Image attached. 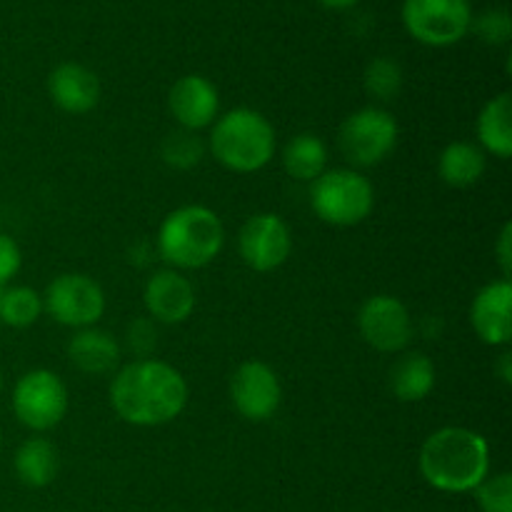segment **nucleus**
Returning a JSON list of instances; mask_svg holds the SVG:
<instances>
[{
	"label": "nucleus",
	"mask_w": 512,
	"mask_h": 512,
	"mask_svg": "<svg viewBox=\"0 0 512 512\" xmlns=\"http://www.w3.org/2000/svg\"><path fill=\"white\" fill-rule=\"evenodd\" d=\"M498 370H500V378H503V383H512V355L510 353H503L498 360Z\"/></svg>",
	"instance_id": "nucleus-31"
},
{
	"label": "nucleus",
	"mask_w": 512,
	"mask_h": 512,
	"mask_svg": "<svg viewBox=\"0 0 512 512\" xmlns=\"http://www.w3.org/2000/svg\"><path fill=\"white\" fill-rule=\"evenodd\" d=\"M478 138L495 158L512 155V95L500 93L483 105L478 115Z\"/></svg>",
	"instance_id": "nucleus-21"
},
{
	"label": "nucleus",
	"mask_w": 512,
	"mask_h": 512,
	"mask_svg": "<svg viewBox=\"0 0 512 512\" xmlns=\"http://www.w3.org/2000/svg\"><path fill=\"white\" fill-rule=\"evenodd\" d=\"M320 3L325 5V8H333V10H348L353 8L358 0H320Z\"/></svg>",
	"instance_id": "nucleus-32"
},
{
	"label": "nucleus",
	"mask_w": 512,
	"mask_h": 512,
	"mask_svg": "<svg viewBox=\"0 0 512 512\" xmlns=\"http://www.w3.org/2000/svg\"><path fill=\"white\" fill-rule=\"evenodd\" d=\"M13 413L33 433L60 425L68 413V388L53 370L35 368L20 375L13 388Z\"/></svg>",
	"instance_id": "nucleus-7"
},
{
	"label": "nucleus",
	"mask_w": 512,
	"mask_h": 512,
	"mask_svg": "<svg viewBox=\"0 0 512 512\" xmlns=\"http://www.w3.org/2000/svg\"><path fill=\"white\" fill-rule=\"evenodd\" d=\"M168 110L180 128L198 133L218 120V88L203 75H183L170 88Z\"/></svg>",
	"instance_id": "nucleus-15"
},
{
	"label": "nucleus",
	"mask_w": 512,
	"mask_h": 512,
	"mask_svg": "<svg viewBox=\"0 0 512 512\" xmlns=\"http://www.w3.org/2000/svg\"><path fill=\"white\" fill-rule=\"evenodd\" d=\"M495 255H498L503 278L510 280V273H512V225L510 223H505L503 230H500L498 245H495Z\"/></svg>",
	"instance_id": "nucleus-30"
},
{
	"label": "nucleus",
	"mask_w": 512,
	"mask_h": 512,
	"mask_svg": "<svg viewBox=\"0 0 512 512\" xmlns=\"http://www.w3.org/2000/svg\"><path fill=\"white\" fill-rule=\"evenodd\" d=\"M210 153L233 173H258L275 155V128L253 108H235L220 115L210 130Z\"/></svg>",
	"instance_id": "nucleus-4"
},
{
	"label": "nucleus",
	"mask_w": 512,
	"mask_h": 512,
	"mask_svg": "<svg viewBox=\"0 0 512 512\" xmlns=\"http://www.w3.org/2000/svg\"><path fill=\"white\" fill-rule=\"evenodd\" d=\"M483 512H512V475L495 473L488 475L473 490Z\"/></svg>",
	"instance_id": "nucleus-26"
},
{
	"label": "nucleus",
	"mask_w": 512,
	"mask_h": 512,
	"mask_svg": "<svg viewBox=\"0 0 512 512\" xmlns=\"http://www.w3.org/2000/svg\"><path fill=\"white\" fill-rule=\"evenodd\" d=\"M20 265H23V255H20L18 243L10 235L0 233V288H5L18 275Z\"/></svg>",
	"instance_id": "nucleus-29"
},
{
	"label": "nucleus",
	"mask_w": 512,
	"mask_h": 512,
	"mask_svg": "<svg viewBox=\"0 0 512 512\" xmlns=\"http://www.w3.org/2000/svg\"><path fill=\"white\" fill-rule=\"evenodd\" d=\"M43 315V295L28 285L3 288L0 295V323L10 328H30Z\"/></svg>",
	"instance_id": "nucleus-23"
},
{
	"label": "nucleus",
	"mask_w": 512,
	"mask_h": 512,
	"mask_svg": "<svg viewBox=\"0 0 512 512\" xmlns=\"http://www.w3.org/2000/svg\"><path fill=\"white\" fill-rule=\"evenodd\" d=\"M470 30H475L483 43L505 45L512 35V20L508 10L493 8V10H485V13L478 15V18H473Z\"/></svg>",
	"instance_id": "nucleus-27"
},
{
	"label": "nucleus",
	"mask_w": 512,
	"mask_h": 512,
	"mask_svg": "<svg viewBox=\"0 0 512 512\" xmlns=\"http://www.w3.org/2000/svg\"><path fill=\"white\" fill-rule=\"evenodd\" d=\"M160 158L175 170H190L205 158V143L193 130H173L160 143Z\"/></svg>",
	"instance_id": "nucleus-25"
},
{
	"label": "nucleus",
	"mask_w": 512,
	"mask_h": 512,
	"mask_svg": "<svg viewBox=\"0 0 512 512\" xmlns=\"http://www.w3.org/2000/svg\"><path fill=\"white\" fill-rule=\"evenodd\" d=\"M0 295H3V288H0Z\"/></svg>",
	"instance_id": "nucleus-35"
},
{
	"label": "nucleus",
	"mask_w": 512,
	"mask_h": 512,
	"mask_svg": "<svg viewBox=\"0 0 512 512\" xmlns=\"http://www.w3.org/2000/svg\"><path fill=\"white\" fill-rule=\"evenodd\" d=\"M310 205L323 223L333 228H353L373 213V183L353 168L325 170L310 183Z\"/></svg>",
	"instance_id": "nucleus-5"
},
{
	"label": "nucleus",
	"mask_w": 512,
	"mask_h": 512,
	"mask_svg": "<svg viewBox=\"0 0 512 512\" xmlns=\"http://www.w3.org/2000/svg\"><path fill=\"white\" fill-rule=\"evenodd\" d=\"M420 475L440 493H473L490 475V445L460 425L435 430L420 448Z\"/></svg>",
	"instance_id": "nucleus-2"
},
{
	"label": "nucleus",
	"mask_w": 512,
	"mask_h": 512,
	"mask_svg": "<svg viewBox=\"0 0 512 512\" xmlns=\"http://www.w3.org/2000/svg\"><path fill=\"white\" fill-rule=\"evenodd\" d=\"M398 123L393 115L383 108L355 110L340 125V150L345 158L360 168H373L380 165L398 145Z\"/></svg>",
	"instance_id": "nucleus-8"
},
{
	"label": "nucleus",
	"mask_w": 512,
	"mask_h": 512,
	"mask_svg": "<svg viewBox=\"0 0 512 512\" xmlns=\"http://www.w3.org/2000/svg\"><path fill=\"white\" fill-rule=\"evenodd\" d=\"M485 168H488L485 150L465 140L445 145L438 158V175L450 188H470L483 178Z\"/></svg>",
	"instance_id": "nucleus-20"
},
{
	"label": "nucleus",
	"mask_w": 512,
	"mask_h": 512,
	"mask_svg": "<svg viewBox=\"0 0 512 512\" xmlns=\"http://www.w3.org/2000/svg\"><path fill=\"white\" fill-rule=\"evenodd\" d=\"M110 405L123 423L160 428L185 410L188 383L178 368L163 360H133L113 375Z\"/></svg>",
	"instance_id": "nucleus-1"
},
{
	"label": "nucleus",
	"mask_w": 512,
	"mask_h": 512,
	"mask_svg": "<svg viewBox=\"0 0 512 512\" xmlns=\"http://www.w3.org/2000/svg\"><path fill=\"white\" fill-rule=\"evenodd\" d=\"M0 393H3V375H0Z\"/></svg>",
	"instance_id": "nucleus-33"
},
{
	"label": "nucleus",
	"mask_w": 512,
	"mask_h": 512,
	"mask_svg": "<svg viewBox=\"0 0 512 512\" xmlns=\"http://www.w3.org/2000/svg\"><path fill=\"white\" fill-rule=\"evenodd\" d=\"M233 408L250 423H265L283 403V385L278 373L263 360H248L230 375Z\"/></svg>",
	"instance_id": "nucleus-11"
},
{
	"label": "nucleus",
	"mask_w": 512,
	"mask_h": 512,
	"mask_svg": "<svg viewBox=\"0 0 512 512\" xmlns=\"http://www.w3.org/2000/svg\"><path fill=\"white\" fill-rule=\"evenodd\" d=\"M470 325L485 345H510L512 340V285L500 278L478 290L470 305Z\"/></svg>",
	"instance_id": "nucleus-14"
},
{
	"label": "nucleus",
	"mask_w": 512,
	"mask_h": 512,
	"mask_svg": "<svg viewBox=\"0 0 512 512\" xmlns=\"http://www.w3.org/2000/svg\"><path fill=\"white\" fill-rule=\"evenodd\" d=\"M223 245V223H220L218 213L205 205H180L160 223V258L173 270L205 268L218 258Z\"/></svg>",
	"instance_id": "nucleus-3"
},
{
	"label": "nucleus",
	"mask_w": 512,
	"mask_h": 512,
	"mask_svg": "<svg viewBox=\"0 0 512 512\" xmlns=\"http://www.w3.org/2000/svg\"><path fill=\"white\" fill-rule=\"evenodd\" d=\"M58 448L50 443L48 438H28L18 450H15V458H13V468L15 475L23 485L28 488H45L55 480L58 475Z\"/></svg>",
	"instance_id": "nucleus-19"
},
{
	"label": "nucleus",
	"mask_w": 512,
	"mask_h": 512,
	"mask_svg": "<svg viewBox=\"0 0 512 512\" xmlns=\"http://www.w3.org/2000/svg\"><path fill=\"white\" fill-rule=\"evenodd\" d=\"M358 330L378 353H403L413 338V318L403 300L373 295L358 310Z\"/></svg>",
	"instance_id": "nucleus-12"
},
{
	"label": "nucleus",
	"mask_w": 512,
	"mask_h": 512,
	"mask_svg": "<svg viewBox=\"0 0 512 512\" xmlns=\"http://www.w3.org/2000/svg\"><path fill=\"white\" fill-rule=\"evenodd\" d=\"M158 343V330H155V320L138 318L130 323L128 328V348L138 355V360L150 358Z\"/></svg>",
	"instance_id": "nucleus-28"
},
{
	"label": "nucleus",
	"mask_w": 512,
	"mask_h": 512,
	"mask_svg": "<svg viewBox=\"0 0 512 512\" xmlns=\"http://www.w3.org/2000/svg\"><path fill=\"white\" fill-rule=\"evenodd\" d=\"M388 385L400 403H420L435 388V365L420 350H408L393 363Z\"/></svg>",
	"instance_id": "nucleus-18"
},
{
	"label": "nucleus",
	"mask_w": 512,
	"mask_h": 512,
	"mask_svg": "<svg viewBox=\"0 0 512 512\" xmlns=\"http://www.w3.org/2000/svg\"><path fill=\"white\" fill-rule=\"evenodd\" d=\"M363 85L370 98L388 103V100L398 98L400 90H403V68H400L398 60L380 55V58L370 60L368 68H365Z\"/></svg>",
	"instance_id": "nucleus-24"
},
{
	"label": "nucleus",
	"mask_w": 512,
	"mask_h": 512,
	"mask_svg": "<svg viewBox=\"0 0 512 512\" xmlns=\"http://www.w3.org/2000/svg\"><path fill=\"white\" fill-rule=\"evenodd\" d=\"M293 250L288 223L275 213H258L243 223L238 233V253L255 273H273Z\"/></svg>",
	"instance_id": "nucleus-10"
},
{
	"label": "nucleus",
	"mask_w": 512,
	"mask_h": 512,
	"mask_svg": "<svg viewBox=\"0 0 512 512\" xmlns=\"http://www.w3.org/2000/svg\"><path fill=\"white\" fill-rule=\"evenodd\" d=\"M325 165H328V148L318 135L300 133L285 145L283 168L290 178L300 180V183H313L328 170Z\"/></svg>",
	"instance_id": "nucleus-22"
},
{
	"label": "nucleus",
	"mask_w": 512,
	"mask_h": 512,
	"mask_svg": "<svg viewBox=\"0 0 512 512\" xmlns=\"http://www.w3.org/2000/svg\"><path fill=\"white\" fill-rule=\"evenodd\" d=\"M0 445H3V430H0Z\"/></svg>",
	"instance_id": "nucleus-34"
},
{
	"label": "nucleus",
	"mask_w": 512,
	"mask_h": 512,
	"mask_svg": "<svg viewBox=\"0 0 512 512\" xmlns=\"http://www.w3.org/2000/svg\"><path fill=\"white\" fill-rule=\"evenodd\" d=\"M143 303L155 323L180 325L193 315L195 288L180 270H158L145 283Z\"/></svg>",
	"instance_id": "nucleus-13"
},
{
	"label": "nucleus",
	"mask_w": 512,
	"mask_h": 512,
	"mask_svg": "<svg viewBox=\"0 0 512 512\" xmlns=\"http://www.w3.org/2000/svg\"><path fill=\"white\" fill-rule=\"evenodd\" d=\"M43 313L65 328H93L105 313V293L90 275L63 273L45 288Z\"/></svg>",
	"instance_id": "nucleus-9"
},
{
	"label": "nucleus",
	"mask_w": 512,
	"mask_h": 512,
	"mask_svg": "<svg viewBox=\"0 0 512 512\" xmlns=\"http://www.w3.org/2000/svg\"><path fill=\"white\" fill-rule=\"evenodd\" d=\"M48 95L63 113L85 115L98 105L100 80L80 63H60L48 75Z\"/></svg>",
	"instance_id": "nucleus-16"
},
{
	"label": "nucleus",
	"mask_w": 512,
	"mask_h": 512,
	"mask_svg": "<svg viewBox=\"0 0 512 512\" xmlns=\"http://www.w3.org/2000/svg\"><path fill=\"white\" fill-rule=\"evenodd\" d=\"M403 25L418 43L448 48L470 33L473 8L468 0H405Z\"/></svg>",
	"instance_id": "nucleus-6"
},
{
	"label": "nucleus",
	"mask_w": 512,
	"mask_h": 512,
	"mask_svg": "<svg viewBox=\"0 0 512 512\" xmlns=\"http://www.w3.org/2000/svg\"><path fill=\"white\" fill-rule=\"evenodd\" d=\"M68 358L80 373L108 375L120 363V345L100 328H80L68 343Z\"/></svg>",
	"instance_id": "nucleus-17"
}]
</instances>
